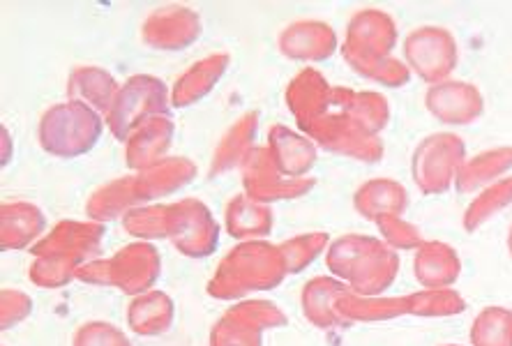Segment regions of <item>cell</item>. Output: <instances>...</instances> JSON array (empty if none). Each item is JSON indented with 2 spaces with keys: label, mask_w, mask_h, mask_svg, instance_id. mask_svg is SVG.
Listing matches in <instances>:
<instances>
[{
  "label": "cell",
  "mask_w": 512,
  "mask_h": 346,
  "mask_svg": "<svg viewBox=\"0 0 512 346\" xmlns=\"http://www.w3.org/2000/svg\"><path fill=\"white\" fill-rule=\"evenodd\" d=\"M397 42V28L386 12L367 10L351 19L344 44V58L353 70L383 86H402L409 81V70L390 58Z\"/></svg>",
  "instance_id": "cell-1"
},
{
  "label": "cell",
  "mask_w": 512,
  "mask_h": 346,
  "mask_svg": "<svg viewBox=\"0 0 512 346\" xmlns=\"http://www.w3.org/2000/svg\"><path fill=\"white\" fill-rule=\"evenodd\" d=\"M335 47V30L323 21H298L280 35L282 54L293 60H326Z\"/></svg>",
  "instance_id": "cell-7"
},
{
  "label": "cell",
  "mask_w": 512,
  "mask_h": 346,
  "mask_svg": "<svg viewBox=\"0 0 512 346\" xmlns=\"http://www.w3.org/2000/svg\"><path fill=\"white\" fill-rule=\"evenodd\" d=\"M227 63H229L227 56H215L194 65L183 79H178L176 95H173L176 107H180V104H190L206 93H210V88H213L215 81H220L224 70H227Z\"/></svg>",
  "instance_id": "cell-9"
},
{
  "label": "cell",
  "mask_w": 512,
  "mask_h": 346,
  "mask_svg": "<svg viewBox=\"0 0 512 346\" xmlns=\"http://www.w3.org/2000/svg\"><path fill=\"white\" fill-rule=\"evenodd\" d=\"M160 104H164V86L160 81L150 77H134L125 90H120L118 97L109 109L111 130L118 137H125L130 127L139 125L141 116L148 118L150 114L160 111Z\"/></svg>",
  "instance_id": "cell-4"
},
{
  "label": "cell",
  "mask_w": 512,
  "mask_h": 346,
  "mask_svg": "<svg viewBox=\"0 0 512 346\" xmlns=\"http://www.w3.org/2000/svg\"><path fill=\"white\" fill-rule=\"evenodd\" d=\"M102 120L86 104H58L42 118V146L49 153L77 155L95 146Z\"/></svg>",
  "instance_id": "cell-2"
},
{
  "label": "cell",
  "mask_w": 512,
  "mask_h": 346,
  "mask_svg": "<svg viewBox=\"0 0 512 346\" xmlns=\"http://www.w3.org/2000/svg\"><path fill=\"white\" fill-rule=\"evenodd\" d=\"M425 104L436 120L448 125H469L483 114V95L464 81H441L427 90Z\"/></svg>",
  "instance_id": "cell-5"
},
{
  "label": "cell",
  "mask_w": 512,
  "mask_h": 346,
  "mask_svg": "<svg viewBox=\"0 0 512 346\" xmlns=\"http://www.w3.org/2000/svg\"><path fill=\"white\" fill-rule=\"evenodd\" d=\"M464 155L462 139L453 137V134H434L423 146L418 148L416 155V176L418 185L423 183L427 190H436L448 183L455 169L459 167Z\"/></svg>",
  "instance_id": "cell-6"
},
{
  "label": "cell",
  "mask_w": 512,
  "mask_h": 346,
  "mask_svg": "<svg viewBox=\"0 0 512 346\" xmlns=\"http://www.w3.org/2000/svg\"><path fill=\"white\" fill-rule=\"evenodd\" d=\"M270 146H273L282 169L300 173L307 167H312L314 148L310 141L296 137V134L284 130V127H275V130L270 132Z\"/></svg>",
  "instance_id": "cell-10"
},
{
  "label": "cell",
  "mask_w": 512,
  "mask_h": 346,
  "mask_svg": "<svg viewBox=\"0 0 512 346\" xmlns=\"http://www.w3.org/2000/svg\"><path fill=\"white\" fill-rule=\"evenodd\" d=\"M330 93H333V88L326 84V79L319 72L305 70L293 79L286 100H289V109L296 114L298 123L305 125L316 116H321V111L326 109L330 100Z\"/></svg>",
  "instance_id": "cell-8"
},
{
  "label": "cell",
  "mask_w": 512,
  "mask_h": 346,
  "mask_svg": "<svg viewBox=\"0 0 512 346\" xmlns=\"http://www.w3.org/2000/svg\"><path fill=\"white\" fill-rule=\"evenodd\" d=\"M492 319H494L496 330H492V326H489V321L485 317H480V323H478L480 346H512V317L510 314L492 310Z\"/></svg>",
  "instance_id": "cell-11"
},
{
  "label": "cell",
  "mask_w": 512,
  "mask_h": 346,
  "mask_svg": "<svg viewBox=\"0 0 512 346\" xmlns=\"http://www.w3.org/2000/svg\"><path fill=\"white\" fill-rule=\"evenodd\" d=\"M406 63L429 84H441L457 65V42L446 28H416L404 40Z\"/></svg>",
  "instance_id": "cell-3"
}]
</instances>
